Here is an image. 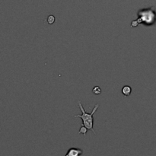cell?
<instances>
[{
	"label": "cell",
	"instance_id": "3957f363",
	"mask_svg": "<svg viewBox=\"0 0 156 156\" xmlns=\"http://www.w3.org/2000/svg\"><path fill=\"white\" fill-rule=\"evenodd\" d=\"M131 92H132V88L130 86L125 85V86H123V88H122V93L125 97L130 96V94H131Z\"/></svg>",
	"mask_w": 156,
	"mask_h": 156
},
{
	"label": "cell",
	"instance_id": "8992f818",
	"mask_svg": "<svg viewBox=\"0 0 156 156\" xmlns=\"http://www.w3.org/2000/svg\"><path fill=\"white\" fill-rule=\"evenodd\" d=\"M55 22V17L54 16H49L47 18V22L50 25H52Z\"/></svg>",
	"mask_w": 156,
	"mask_h": 156
},
{
	"label": "cell",
	"instance_id": "5b68a950",
	"mask_svg": "<svg viewBox=\"0 0 156 156\" xmlns=\"http://www.w3.org/2000/svg\"><path fill=\"white\" fill-rule=\"evenodd\" d=\"M88 130L87 128H85V127H83V126H81V127L80 128L79 131H78V134H82L84 135V136H85L86 135V133H87Z\"/></svg>",
	"mask_w": 156,
	"mask_h": 156
},
{
	"label": "cell",
	"instance_id": "7a4b0ae2",
	"mask_svg": "<svg viewBox=\"0 0 156 156\" xmlns=\"http://www.w3.org/2000/svg\"><path fill=\"white\" fill-rule=\"evenodd\" d=\"M83 154V151L78 148H70L68 150L65 156H81Z\"/></svg>",
	"mask_w": 156,
	"mask_h": 156
},
{
	"label": "cell",
	"instance_id": "277c9868",
	"mask_svg": "<svg viewBox=\"0 0 156 156\" xmlns=\"http://www.w3.org/2000/svg\"><path fill=\"white\" fill-rule=\"evenodd\" d=\"M92 92H93V93L95 94V95H98L101 93V89L99 86H95V87L93 88V89H92Z\"/></svg>",
	"mask_w": 156,
	"mask_h": 156
},
{
	"label": "cell",
	"instance_id": "6da1fadb",
	"mask_svg": "<svg viewBox=\"0 0 156 156\" xmlns=\"http://www.w3.org/2000/svg\"><path fill=\"white\" fill-rule=\"evenodd\" d=\"M98 107H99V104H95V107L92 110V113H87V112L85 110V109L83 108L82 104H81V101H78V107L80 108L81 111V115H75V117H79L82 120V123L81 126L85 127V128H87L88 130H92L95 134H96L95 131L94 130V119H93V115L94 113L96 112V110H98Z\"/></svg>",
	"mask_w": 156,
	"mask_h": 156
}]
</instances>
